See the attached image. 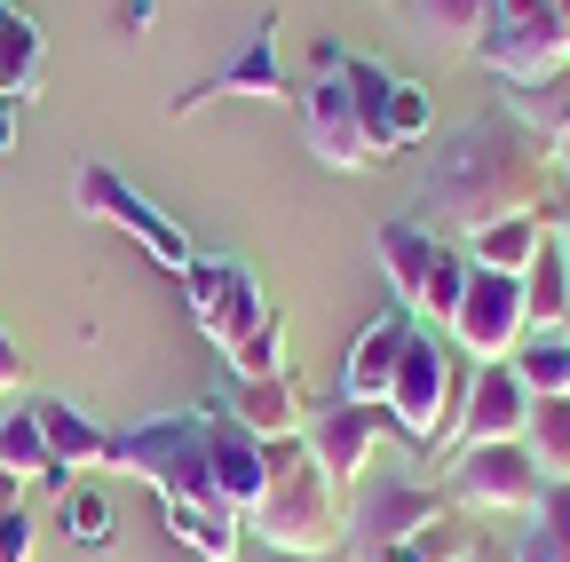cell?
I'll list each match as a JSON object with an SVG mask.
<instances>
[{"label":"cell","mask_w":570,"mask_h":562,"mask_svg":"<svg viewBox=\"0 0 570 562\" xmlns=\"http://www.w3.org/2000/svg\"><path fill=\"white\" fill-rule=\"evenodd\" d=\"M547 175H554V151L539 144L531 127H515L508 111H483L468 127H452L436 159H428V183H420V223L428 230H491L508 215H531L547 206Z\"/></svg>","instance_id":"1"},{"label":"cell","mask_w":570,"mask_h":562,"mask_svg":"<svg viewBox=\"0 0 570 562\" xmlns=\"http://www.w3.org/2000/svg\"><path fill=\"white\" fill-rule=\"evenodd\" d=\"M246 531L254 546H277V554H348V507L302 436L262 444V491L246 507Z\"/></svg>","instance_id":"2"},{"label":"cell","mask_w":570,"mask_h":562,"mask_svg":"<svg viewBox=\"0 0 570 562\" xmlns=\"http://www.w3.org/2000/svg\"><path fill=\"white\" fill-rule=\"evenodd\" d=\"M111 475H135L159 491V507H206L214 491V460H206V412H167L142 428L111 436Z\"/></svg>","instance_id":"3"},{"label":"cell","mask_w":570,"mask_h":562,"mask_svg":"<svg viewBox=\"0 0 570 562\" xmlns=\"http://www.w3.org/2000/svg\"><path fill=\"white\" fill-rule=\"evenodd\" d=\"M460 388H468V365L444 348V333H428L420 317H412V333H404V365H396V381H389V428L404 436V444H420V452H436L444 436H452V420H460Z\"/></svg>","instance_id":"4"},{"label":"cell","mask_w":570,"mask_h":562,"mask_svg":"<svg viewBox=\"0 0 570 562\" xmlns=\"http://www.w3.org/2000/svg\"><path fill=\"white\" fill-rule=\"evenodd\" d=\"M71 206H80L88 223H111V230H127V238H135L142 254H151L159 269H175V277H183V269L198 262L190 230H183L175 215H159V206L142 198V190H135V183H127L119 167H96V159H88V167H71Z\"/></svg>","instance_id":"5"},{"label":"cell","mask_w":570,"mask_h":562,"mask_svg":"<svg viewBox=\"0 0 570 562\" xmlns=\"http://www.w3.org/2000/svg\"><path fill=\"white\" fill-rule=\"evenodd\" d=\"M444 515H460V500L444 483H412V475H365L348 500V562H365L412 531H436Z\"/></svg>","instance_id":"6"},{"label":"cell","mask_w":570,"mask_h":562,"mask_svg":"<svg viewBox=\"0 0 570 562\" xmlns=\"http://www.w3.org/2000/svg\"><path fill=\"white\" fill-rule=\"evenodd\" d=\"M444 491L468 515H531L547 500V475L523 444H475L444 460Z\"/></svg>","instance_id":"7"},{"label":"cell","mask_w":570,"mask_h":562,"mask_svg":"<svg viewBox=\"0 0 570 562\" xmlns=\"http://www.w3.org/2000/svg\"><path fill=\"white\" fill-rule=\"evenodd\" d=\"M468 269H475V262H468ZM523 333H531L523 277H491V269H475L444 341H460V357H468V365H508L515 348H523Z\"/></svg>","instance_id":"8"},{"label":"cell","mask_w":570,"mask_h":562,"mask_svg":"<svg viewBox=\"0 0 570 562\" xmlns=\"http://www.w3.org/2000/svg\"><path fill=\"white\" fill-rule=\"evenodd\" d=\"M302 119H309V151H317L333 175H373V167H389V151L373 144V127H365V111H356V96H348L341 72H317V80L302 88Z\"/></svg>","instance_id":"9"},{"label":"cell","mask_w":570,"mask_h":562,"mask_svg":"<svg viewBox=\"0 0 570 562\" xmlns=\"http://www.w3.org/2000/svg\"><path fill=\"white\" fill-rule=\"evenodd\" d=\"M183 302H190V325L214 341V348H230L269 302H262V277L246 269V262H214V254H198L190 269H183Z\"/></svg>","instance_id":"10"},{"label":"cell","mask_w":570,"mask_h":562,"mask_svg":"<svg viewBox=\"0 0 570 562\" xmlns=\"http://www.w3.org/2000/svg\"><path fill=\"white\" fill-rule=\"evenodd\" d=\"M460 444L452 452H475V444H523L531 428V388L515 381V365H468V388H460Z\"/></svg>","instance_id":"11"},{"label":"cell","mask_w":570,"mask_h":562,"mask_svg":"<svg viewBox=\"0 0 570 562\" xmlns=\"http://www.w3.org/2000/svg\"><path fill=\"white\" fill-rule=\"evenodd\" d=\"M381 428H389V412H381V404H317V412H309V428H302V444H309V460L333 475V491H341V483L356 491V483L373 475Z\"/></svg>","instance_id":"12"},{"label":"cell","mask_w":570,"mask_h":562,"mask_svg":"<svg viewBox=\"0 0 570 562\" xmlns=\"http://www.w3.org/2000/svg\"><path fill=\"white\" fill-rule=\"evenodd\" d=\"M223 96H254V103H285V96H294V88H285V72H277V17H262L254 40L223 63V72L198 80V88L175 103V119H190V111H206V103H223Z\"/></svg>","instance_id":"13"},{"label":"cell","mask_w":570,"mask_h":562,"mask_svg":"<svg viewBox=\"0 0 570 562\" xmlns=\"http://www.w3.org/2000/svg\"><path fill=\"white\" fill-rule=\"evenodd\" d=\"M214 412H230L254 444H277V436H302V428H309V396H302L294 365H285V373H262V381H230V404L214 396Z\"/></svg>","instance_id":"14"},{"label":"cell","mask_w":570,"mask_h":562,"mask_svg":"<svg viewBox=\"0 0 570 562\" xmlns=\"http://www.w3.org/2000/svg\"><path fill=\"white\" fill-rule=\"evenodd\" d=\"M404 333H412V317L404 309H381L365 333L348 341V357H341V404H389V381L404 365Z\"/></svg>","instance_id":"15"},{"label":"cell","mask_w":570,"mask_h":562,"mask_svg":"<svg viewBox=\"0 0 570 562\" xmlns=\"http://www.w3.org/2000/svg\"><path fill=\"white\" fill-rule=\"evenodd\" d=\"M32 420H40V436H48V460L63 475H80V467H111V436L96 428V420L71 404V396H24Z\"/></svg>","instance_id":"16"},{"label":"cell","mask_w":570,"mask_h":562,"mask_svg":"<svg viewBox=\"0 0 570 562\" xmlns=\"http://www.w3.org/2000/svg\"><path fill=\"white\" fill-rule=\"evenodd\" d=\"M404 17L428 48L444 56H475L491 32H499V0H404Z\"/></svg>","instance_id":"17"},{"label":"cell","mask_w":570,"mask_h":562,"mask_svg":"<svg viewBox=\"0 0 570 562\" xmlns=\"http://www.w3.org/2000/svg\"><path fill=\"white\" fill-rule=\"evenodd\" d=\"M206 460H214V491H223V500L246 515L254 491H262V444L238 428L230 412H214V404H206Z\"/></svg>","instance_id":"18"},{"label":"cell","mask_w":570,"mask_h":562,"mask_svg":"<svg viewBox=\"0 0 570 562\" xmlns=\"http://www.w3.org/2000/svg\"><path fill=\"white\" fill-rule=\"evenodd\" d=\"M373 254H381V277H389V294H396V309L412 317V302H420V286H428V269H436L444 238L428 230V223H381Z\"/></svg>","instance_id":"19"},{"label":"cell","mask_w":570,"mask_h":562,"mask_svg":"<svg viewBox=\"0 0 570 562\" xmlns=\"http://www.w3.org/2000/svg\"><path fill=\"white\" fill-rule=\"evenodd\" d=\"M523 309H531V333H554L570 325V238L547 206V238H539V262L523 269Z\"/></svg>","instance_id":"20"},{"label":"cell","mask_w":570,"mask_h":562,"mask_svg":"<svg viewBox=\"0 0 570 562\" xmlns=\"http://www.w3.org/2000/svg\"><path fill=\"white\" fill-rule=\"evenodd\" d=\"M40 72H48V40L32 24V9L0 0V103H32L40 96Z\"/></svg>","instance_id":"21"},{"label":"cell","mask_w":570,"mask_h":562,"mask_svg":"<svg viewBox=\"0 0 570 562\" xmlns=\"http://www.w3.org/2000/svg\"><path fill=\"white\" fill-rule=\"evenodd\" d=\"M499 111H508L515 127H531L554 151V135L570 127V63L562 72H539V80H499Z\"/></svg>","instance_id":"22"},{"label":"cell","mask_w":570,"mask_h":562,"mask_svg":"<svg viewBox=\"0 0 570 562\" xmlns=\"http://www.w3.org/2000/svg\"><path fill=\"white\" fill-rule=\"evenodd\" d=\"M539 238H547V206H531V215H508V223H491L468 238V262L491 269V277H523L539 262Z\"/></svg>","instance_id":"23"},{"label":"cell","mask_w":570,"mask_h":562,"mask_svg":"<svg viewBox=\"0 0 570 562\" xmlns=\"http://www.w3.org/2000/svg\"><path fill=\"white\" fill-rule=\"evenodd\" d=\"M167 531L198 554V562H238L246 546V515L230 500H206V507H167Z\"/></svg>","instance_id":"24"},{"label":"cell","mask_w":570,"mask_h":562,"mask_svg":"<svg viewBox=\"0 0 570 562\" xmlns=\"http://www.w3.org/2000/svg\"><path fill=\"white\" fill-rule=\"evenodd\" d=\"M0 467H9L17 483H63V467L48 460V436H40L32 404H9V412H0Z\"/></svg>","instance_id":"25"},{"label":"cell","mask_w":570,"mask_h":562,"mask_svg":"<svg viewBox=\"0 0 570 562\" xmlns=\"http://www.w3.org/2000/svg\"><path fill=\"white\" fill-rule=\"evenodd\" d=\"M483 546V531H475V515L460 507V515H444L436 531H412V539H396V546H381V554H365V562H468Z\"/></svg>","instance_id":"26"},{"label":"cell","mask_w":570,"mask_h":562,"mask_svg":"<svg viewBox=\"0 0 570 562\" xmlns=\"http://www.w3.org/2000/svg\"><path fill=\"white\" fill-rule=\"evenodd\" d=\"M515 381L531 388V396H570V325H554V333H523V348H515Z\"/></svg>","instance_id":"27"},{"label":"cell","mask_w":570,"mask_h":562,"mask_svg":"<svg viewBox=\"0 0 570 562\" xmlns=\"http://www.w3.org/2000/svg\"><path fill=\"white\" fill-rule=\"evenodd\" d=\"M523 452L539 460V475H547V483H570V396H531Z\"/></svg>","instance_id":"28"},{"label":"cell","mask_w":570,"mask_h":562,"mask_svg":"<svg viewBox=\"0 0 570 562\" xmlns=\"http://www.w3.org/2000/svg\"><path fill=\"white\" fill-rule=\"evenodd\" d=\"M508 554L515 562H570V483H547V500L531 507V523Z\"/></svg>","instance_id":"29"},{"label":"cell","mask_w":570,"mask_h":562,"mask_svg":"<svg viewBox=\"0 0 570 562\" xmlns=\"http://www.w3.org/2000/svg\"><path fill=\"white\" fill-rule=\"evenodd\" d=\"M223 365H230V381H262V373H285V317L277 309H262L230 348H223Z\"/></svg>","instance_id":"30"},{"label":"cell","mask_w":570,"mask_h":562,"mask_svg":"<svg viewBox=\"0 0 570 562\" xmlns=\"http://www.w3.org/2000/svg\"><path fill=\"white\" fill-rule=\"evenodd\" d=\"M468 254H436V269H428V286H420V302H412V317L428 325V333H452V317H460V294H468Z\"/></svg>","instance_id":"31"},{"label":"cell","mask_w":570,"mask_h":562,"mask_svg":"<svg viewBox=\"0 0 570 562\" xmlns=\"http://www.w3.org/2000/svg\"><path fill=\"white\" fill-rule=\"evenodd\" d=\"M381 119H389V144H396V151H412V144H428V127H436V103H428V88H420V80H396Z\"/></svg>","instance_id":"32"},{"label":"cell","mask_w":570,"mask_h":562,"mask_svg":"<svg viewBox=\"0 0 570 562\" xmlns=\"http://www.w3.org/2000/svg\"><path fill=\"white\" fill-rule=\"evenodd\" d=\"M63 531L80 546H111V500H104V491H71V500H63Z\"/></svg>","instance_id":"33"},{"label":"cell","mask_w":570,"mask_h":562,"mask_svg":"<svg viewBox=\"0 0 570 562\" xmlns=\"http://www.w3.org/2000/svg\"><path fill=\"white\" fill-rule=\"evenodd\" d=\"M32 539H40L32 507H17V515H0V562H32Z\"/></svg>","instance_id":"34"},{"label":"cell","mask_w":570,"mask_h":562,"mask_svg":"<svg viewBox=\"0 0 570 562\" xmlns=\"http://www.w3.org/2000/svg\"><path fill=\"white\" fill-rule=\"evenodd\" d=\"M0 396H24V348L9 325H0Z\"/></svg>","instance_id":"35"},{"label":"cell","mask_w":570,"mask_h":562,"mask_svg":"<svg viewBox=\"0 0 570 562\" xmlns=\"http://www.w3.org/2000/svg\"><path fill=\"white\" fill-rule=\"evenodd\" d=\"M17 507H32V483H17L9 467H0V515H17Z\"/></svg>","instance_id":"36"},{"label":"cell","mask_w":570,"mask_h":562,"mask_svg":"<svg viewBox=\"0 0 570 562\" xmlns=\"http://www.w3.org/2000/svg\"><path fill=\"white\" fill-rule=\"evenodd\" d=\"M254 562H348V554H277V546H254Z\"/></svg>","instance_id":"37"},{"label":"cell","mask_w":570,"mask_h":562,"mask_svg":"<svg viewBox=\"0 0 570 562\" xmlns=\"http://www.w3.org/2000/svg\"><path fill=\"white\" fill-rule=\"evenodd\" d=\"M17 151V103H0V159Z\"/></svg>","instance_id":"38"},{"label":"cell","mask_w":570,"mask_h":562,"mask_svg":"<svg viewBox=\"0 0 570 562\" xmlns=\"http://www.w3.org/2000/svg\"><path fill=\"white\" fill-rule=\"evenodd\" d=\"M554 167H562V175H570V127H562V135H554Z\"/></svg>","instance_id":"39"},{"label":"cell","mask_w":570,"mask_h":562,"mask_svg":"<svg viewBox=\"0 0 570 562\" xmlns=\"http://www.w3.org/2000/svg\"><path fill=\"white\" fill-rule=\"evenodd\" d=\"M468 562H515V554H508V546H475Z\"/></svg>","instance_id":"40"}]
</instances>
